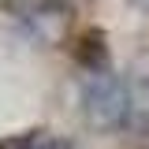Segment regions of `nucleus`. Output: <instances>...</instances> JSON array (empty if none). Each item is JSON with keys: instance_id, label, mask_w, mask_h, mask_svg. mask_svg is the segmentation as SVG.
I'll use <instances>...</instances> for the list:
<instances>
[{"instance_id": "nucleus-3", "label": "nucleus", "mask_w": 149, "mask_h": 149, "mask_svg": "<svg viewBox=\"0 0 149 149\" xmlns=\"http://www.w3.org/2000/svg\"><path fill=\"white\" fill-rule=\"evenodd\" d=\"M138 4H142V8H149V0H138Z\"/></svg>"}, {"instance_id": "nucleus-1", "label": "nucleus", "mask_w": 149, "mask_h": 149, "mask_svg": "<svg viewBox=\"0 0 149 149\" xmlns=\"http://www.w3.org/2000/svg\"><path fill=\"white\" fill-rule=\"evenodd\" d=\"M82 116L97 130H119L130 116V90L112 71H90L82 78Z\"/></svg>"}, {"instance_id": "nucleus-2", "label": "nucleus", "mask_w": 149, "mask_h": 149, "mask_svg": "<svg viewBox=\"0 0 149 149\" xmlns=\"http://www.w3.org/2000/svg\"><path fill=\"white\" fill-rule=\"evenodd\" d=\"M34 149H78V146H71V142H41V146H34Z\"/></svg>"}]
</instances>
